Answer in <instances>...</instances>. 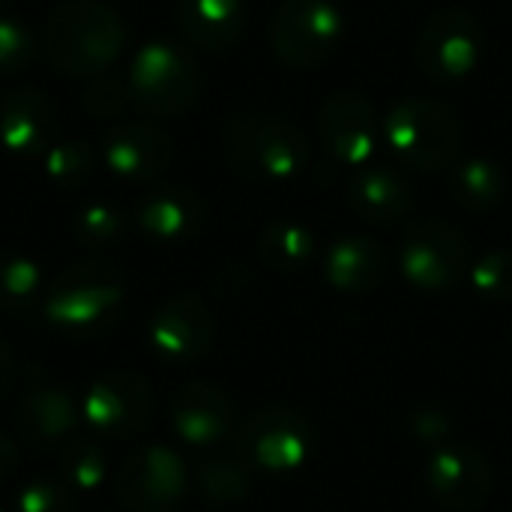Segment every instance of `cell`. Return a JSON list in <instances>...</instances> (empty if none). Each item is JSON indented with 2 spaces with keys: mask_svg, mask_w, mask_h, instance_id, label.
I'll return each mask as SVG.
<instances>
[{
  "mask_svg": "<svg viewBox=\"0 0 512 512\" xmlns=\"http://www.w3.org/2000/svg\"><path fill=\"white\" fill-rule=\"evenodd\" d=\"M342 33L345 21L333 0H282L270 24L273 51L297 69H312L327 60L342 42Z\"/></svg>",
  "mask_w": 512,
  "mask_h": 512,
  "instance_id": "5",
  "label": "cell"
},
{
  "mask_svg": "<svg viewBox=\"0 0 512 512\" xmlns=\"http://www.w3.org/2000/svg\"><path fill=\"white\" fill-rule=\"evenodd\" d=\"M78 417L81 411L75 408L72 396L63 387L45 381L30 387L18 405V429L36 447L66 441L75 432Z\"/></svg>",
  "mask_w": 512,
  "mask_h": 512,
  "instance_id": "20",
  "label": "cell"
},
{
  "mask_svg": "<svg viewBox=\"0 0 512 512\" xmlns=\"http://www.w3.org/2000/svg\"><path fill=\"white\" fill-rule=\"evenodd\" d=\"M348 201L363 219L375 225H393L411 213L414 189L399 171L384 165H366L351 177Z\"/></svg>",
  "mask_w": 512,
  "mask_h": 512,
  "instance_id": "18",
  "label": "cell"
},
{
  "mask_svg": "<svg viewBox=\"0 0 512 512\" xmlns=\"http://www.w3.org/2000/svg\"><path fill=\"white\" fill-rule=\"evenodd\" d=\"M36 42L30 30L12 18H0V72H21L33 63Z\"/></svg>",
  "mask_w": 512,
  "mask_h": 512,
  "instance_id": "31",
  "label": "cell"
},
{
  "mask_svg": "<svg viewBox=\"0 0 512 512\" xmlns=\"http://www.w3.org/2000/svg\"><path fill=\"white\" fill-rule=\"evenodd\" d=\"M315 432L309 420L291 408L258 411L237 438V456L246 468L288 474L309 462Z\"/></svg>",
  "mask_w": 512,
  "mask_h": 512,
  "instance_id": "6",
  "label": "cell"
},
{
  "mask_svg": "<svg viewBox=\"0 0 512 512\" xmlns=\"http://www.w3.org/2000/svg\"><path fill=\"white\" fill-rule=\"evenodd\" d=\"M129 99L150 117H174L186 111L201 90L195 60L174 42H147L129 69Z\"/></svg>",
  "mask_w": 512,
  "mask_h": 512,
  "instance_id": "3",
  "label": "cell"
},
{
  "mask_svg": "<svg viewBox=\"0 0 512 512\" xmlns=\"http://www.w3.org/2000/svg\"><path fill=\"white\" fill-rule=\"evenodd\" d=\"M105 453L96 441H75L60 456V483L69 492H93L105 480Z\"/></svg>",
  "mask_w": 512,
  "mask_h": 512,
  "instance_id": "26",
  "label": "cell"
},
{
  "mask_svg": "<svg viewBox=\"0 0 512 512\" xmlns=\"http://www.w3.org/2000/svg\"><path fill=\"white\" fill-rule=\"evenodd\" d=\"M171 429L177 438H183L192 447H210L219 444L234 423V405L231 399L210 384H189L174 393L171 408Z\"/></svg>",
  "mask_w": 512,
  "mask_h": 512,
  "instance_id": "15",
  "label": "cell"
},
{
  "mask_svg": "<svg viewBox=\"0 0 512 512\" xmlns=\"http://www.w3.org/2000/svg\"><path fill=\"white\" fill-rule=\"evenodd\" d=\"M426 489L444 510L474 512L492 495V468L480 450L468 444H444L429 459Z\"/></svg>",
  "mask_w": 512,
  "mask_h": 512,
  "instance_id": "11",
  "label": "cell"
},
{
  "mask_svg": "<svg viewBox=\"0 0 512 512\" xmlns=\"http://www.w3.org/2000/svg\"><path fill=\"white\" fill-rule=\"evenodd\" d=\"M12 381H15V360H12V354L0 345V399L9 393Z\"/></svg>",
  "mask_w": 512,
  "mask_h": 512,
  "instance_id": "36",
  "label": "cell"
},
{
  "mask_svg": "<svg viewBox=\"0 0 512 512\" xmlns=\"http://www.w3.org/2000/svg\"><path fill=\"white\" fill-rule=\"evenodd\" d=\"M153 414V393L135 372L114 369L90 384L81 402L84 423L99 438H132Z\"/></svg>",
  "mask_w": 512,
  "mask_h": 512,
  "instance_id": "9",
  "label": "cell"
},
{
  "mask_svg": "<svg viewBox=\"0 0 512 512\" xmlns=\"http://www.w3.org/2000/svg\"><path fill=\"white\" fill-rule=\"evenodd\" d=\"M126 45L120 15L99 0H66L45 24L48 60L72 78H96Z\"/></svg>",
  "mask_w": 512,
  "mask_h": 512,
  "instance_id": "1",
  "label": "cell"
},
{
  "mask_svg": "<svg viewBox=\"0 0 512 512\" xmlns=\"http://www.w3.org/2000/svg\"><path fill=\"white\" fill-rule=\"evenodd\" d=\"M15 512H72V495L63 483L33 480L18 492Z\"/></svg>",
  "mask_w": 512,
  "mask_h": 512,
  "instance_id": "33",
  "label": "cell"
},
{
  "mask_svg": "<svg viewBox=\"0 0 512 512\" xmlns=\"http://www.w3.org/2000/svg\"><path fill=\"white\" fill-rule=\"evenodd\" d=\"M402 276L423 291H447L468 273V243L444 222H417L399 252Z\"/></svg>",
  "mask_w": 512,
  "mask_h": 512,
  "instance_id": "7",
  "label": "cell"
},
{
  "mask_svg": "<svg viewBox=\"0 0 512 512\" xmlns=\"http://www.w3.org/2000/svg\"><path fill=\"white\" fill-rule=\"evenodd\" d=\"M105 165L123 180H153L171 162V144L144 123H117L102 144Z\"/></svg>",
  "mask_w": 512,
  "mask_h": 512,
  "instance_id": "16",
  "label": "cell"
},
{
  "mask_svg": "<svg viewBox=\"0 0 512 512\" xmlns=\"http://www.w3.org/2000/svg\"><path fill=\"white\" fill-rule=\"evenodd\" d=\"M189 486L183 459L168 447H141L117 471V495L132 512H174Z\"/></svg>",
  "mask_w": 512,
  "mask_h": 512,
  "instance_id": "8",
  "label": "cell"
},
{
  "mask_svg": "<svg viewBox=\"0 0 512 512\" xmlns=\"http://www.w3.org/2000/svg\"><path fill=\"white\" fill-rule=\"evenodd\" d=\"M72 234L81 246H108L123 234V216L117 207H111L105 201L87 204L75 213Z\"/></svg>",
  "mask_w": 512,
  "mask_h": 512,
  "instance_id": "29",
  "label": "cell"
},
{
  "mask_svg": "<svg viewBox=\"0 0 512 512\" xmlns=\"http://www.w3.org/2000/svg\"><path fill=\"white\" fill-rule=\"evenodd\" d=\"M243 0H180L177 21L201 48H228L243 30Z\"/></svg>",
  "mask_w": 512,
  "mask_h": 512,
  "instance_id": "22",
  "label": "cell"
},
{
  "mask_svg": "<svg viewBox=\"0 0 512 512\" xmlns=\"http://www.w3.org/2000/svg\"><path fill=\"white\" fill-rule=\"evenodd\" d=\"M471 285L486 300H512V252L495 249L471 267Z\"/></svg>",
  "mask_w": 512,
  "mask_h": 512,
  "instance_id": "30",
  "label": "cell"
},
{
  "mask_svg": "<svg viewBox=\"0 0 512 512\" xmlns=\"http://www.w3.org/2000/svg\"><path fill=\"white\" fill-rule=\"evenodd\" d=\"M129 87L117 78H93L87 84V90L81 93V105L87 114L99 117V120H108V117H117L123 114V108L129 105Z\"/></svg>",
  "mask_w": 512,
  "mask_h": 512,
  "instance_id": "32",
  "label": "cell"
},
{
  "mask_svg": "<svg viewBox=\"0 0 512 512\" xmlns=\"http://www.w3.org/2000/svg\"><path fill=\"white\" fill-rule=\"evenodd\" d=\"M15 462H18V447H15V441H12L6 432H0V483L15 471Z\"/></svg>",
  "mask_w": 512,
  "mask_h": 512,
  "instance_id": "35",
  "label": "cell"
},
{
  "mask_svg": "<svg viewBox=\"0 0 512 512\" xmlns=\"http://www.w3.org/2000/svg\"><path fill=\"white\" fill-rule=\"evenodd\" d=\"M123 303V276L108 261L66 267L42 300L45 321L66 333H99L114 324Z\"/></svg>",
  "mask_w": 512,
  "mask_h": 512,
  "instance_id": "2",
  "label": "cell"
},
{
  "mask_svg": "<svg viewBox=\"0 0 512 512\" xmlns=\"http://www.w3.org/2000/svg\"><path fill=\"white\" fill-rule=\"evenodd\" d=\"M93 168H96V156L81 141H60L45 150V174L51 177L54 186L63 189L84 186L93 177Z\"/></svg>",
  "mask_w": 512,
  "mask_h": 512,
  "instance_id": "27",
  "label": "cell"
},
{
  "mask_svg": "<svg viewBox=\"0 0 512 512\" xmlns=\"http://www.w3.org/2000/svg\"><path fill=\"white\" fill-rule=\"evenodd\" d=\"M147 336L153 351L165 360H198L216 339V321L204 300L183 294L156 309Z\"/></svg>",
  "mask_w": 512,
  "mask_h": 512,
  "instance_id": "13",
  "label": "cell"
},
{
  "mask_svg": "<svg viewBox=\"0 0 512 512\" xmlns=\"http://www.w3.org/2000/svg\"><path fill=\"white\" fill-rule=\"evenodd\" d=\"M447 186H450L453 201L474 213L495 210L507 192L504 171L492 159H483V156H471V159H462L459 165H453Z\"/></svg>",
  "mask_w": 512,
  "mask_h": 512,
  "instance_id": "23",
  "label": "cell"
},
{
  "mask_svg": "<svg viewBox=\"0 0 512 512\" xmlns=\"http://www.w3.org/2000/svg\"><path fill=\"white\" fill-rule=\"evenodd\" d=\"M387 276V252L366 234L339 237L324 255V279L345 294H369Z\"/></svg>",
  "mask_w": 512,
  "mask_h": 512,
  "instance_id": "17",
  "label": "cell"
},
{
  "mask_svg": "<svg viewBox=\"0 0 512 512\" xmlns=\"http://www.w3.org/2000/svg\"><path fill=\"white\" fill-rule=\"evenodd\" d=\"M390 150L417 171H435L459 153L462 126L450 108L429 99H402L384 117Z\"/></svg>",
  "mask_w": 512,
  "mask_h": 512,
  "instance_id": "4",
  "label": "cell"
},
{
  "mask_svg": "<svg viewBox=\"0 0 512 512\" xmlns=\"http://www.w3.org/2000/svg\"><path fill=\"white\" fill-rule=\"evenodd\" d=\"M42 294V270L24 255H0V312H24Z\"/></svg>",
  "mask_w": 512,
  "mask_h": 512,
  "instance_id": "25",
  "label": "cell"
},
{
  "mask_svg": "<svg viewBox=\"0 0 512 512\" xmlns=\"http://www.w3.org/2000/svg\"><path fill=\"white\" fill-rule=\"evenodd\" d=\"M483 51L480 21L465 9H444L432 15L417 42V63L429 78L456 81L477 69Z\"/></svg>",
  "mask_w": 512,
  "mask_h": 512,
  "instance_id": "10",
  "label": "cell"
},
{
  "mask_svg": "<svg viewBox=\"0 0 512 512\" xmlns=\"http://www.w3.org/2000/svg\"><path fill=\"white\" fill-rule=\"evenodd\" d=\"M258 255L267 267L279 273H294L315 261L318 240L300 222H273L258 237Z\"/></svg>",
  "mask_w": 512,
  "mask_h": 512,
  "instance_id": "24",
  "label": "cell"
},
{
  "mask_svg": "<svg viewBox=\"0 0 512 512\" xmlns=\"http://www.w3.org/2000/svg\"><path fill=\"white\" fill-rule=\"evenodd\" d=\"M0 512H6V510H3V507H0Z\"/></svg>",
  "mask_w": 512,
  "mask_h": 512,
  "instance_id": "37",
  "label": "cell"
},
{
  "mask_svg": "<svg viewBox=\"0 0 512 512\" xmlns=\"http://www.w3.org/2000/svg\"><path fill=\"white\" fill-rule=\"evenodd\" d=\"M141 231L153 240H183L201 222V201L186 186H165L141 198L135 213Z\"/></svg>",
  "mask_w": 512,
  "mask_h": 512,
  "instance_id": "21",
  "label": "cell"
},
{
  "mask_svg": "<svg viewBox=\"0 0 512 512\" xmlns=\"http://www.w3.org/2000/svg\"><path fill=\"white\" fill-rule=\"evenodd\" d=\"M414 429H417V435L426 441V444H447V435H450V429H447V417L444 414H417V420H414Z\"/></svg>",
  "mask_w": 512,
  "mask_h": 512,
  "instance_id": "34",
  "label": "cell"
},
{
  "mask_svg": "<svg viewBox=\"0 0 512 512\" xmlns=\"http://www.w3.org/2000/svg\"><path fill=\"white\" fill-rule=\"evenodd\" d=\"M243 159L273 180H288L300 174L309 162V141L303 129L291 120H264L249 123L246 135L240 138Z\"/></svg>",
  "mask_w": 512,
  "mask_h": 512,
  "instance_id": "14",
  "label": "cell"
},
{
  "mask_svg": "<svg viewBox=\"0 0 512 512\" xmlns=\"http://www.w3.org/2000/svg\"><path fill=\"white\" fill-rule=\"evenodd\" d=\"M318 132L336 162L366 165L378 144V117L366 96L333 93L318 114Z\"/></svg>",
  "mask_w": 512,
  "mask_h": 512,
  "instance_id": "12",
  "label": "cell"
},
{
  "mask_svg": "<svg viewBox=\"0 0 512 512\" xmlns=\"http://www.w3.org/2000/svg\"><path fill=\"white\" fill-rule=\"evenodd\" d=\"M51 102L33 87H15L0 99V141L6 150L33 156L48 150Z\"/></svg>",
  "mask_w": 512,
  "mask_h": 512,
  "instance_id": "19",
  "label": "cell"
},
{
  "mask_svg": "<svg viewBox=\"0 0 512 512\" xmlns=\"http://www.w3.org/2000/svg\"><path fill=\"white\" fill-rule=\"evenodd\" d=\"M198 489L207 501L213 504H234L240 498L249 495L252 489V477L249 468L243 462H231V459H213L201 468L198 474Z\"/></svg>",
  "mask_w": 512,
  "mask_h": 512,
  "instance_id": "28",
  "label": "cell"
}]
</instances>
